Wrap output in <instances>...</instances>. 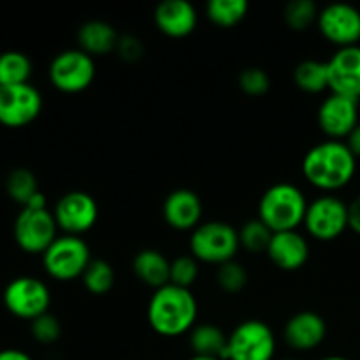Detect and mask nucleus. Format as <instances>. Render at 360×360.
<instances>
[{"label":"nucleus","instance_id":"nucleus-1","mask_svg":"<svg viewBox=\"0 0 360 360\" xmlns=\"http://www.w3.org/2000/svg\"><path fill=\"white\" fill-rule=\"evenodd\" d=\"M357 158L343 141H323L302 158V174L322 192H336L354 179Z\"/></svg>","mask_w":360,"mask_h":360},{"label":"nucleus","instance_id":"nucleus-2","mask_svg":"<svg viewBox=\"0 0 360 360\" xmlns=\"http://www.w3.org/2000/svg\"><path fill=\"white\" fill-rule=\"evenodd\" d=\"M199 304L188 288L169 283L155 290L148 302V323L157 334L176 338L190 333L195 327Z\"/></svg>","mask_w":360,"mask_h":360},{"label":"nucleus","instance_id":"nucleus-3","mask_svg":"<svg viewBox=\"0 0 360 360\" xmlns=\"http://www.w3.org/2000/svg\"><path fill=\"white\" fill-rule=\"evenodd\" d=\"M308 204L302 190L294 183H276L260 197L259 220L273 232L297 231L304 224Z\"/></svg>","mask_w":360,"mask_h":360},{"label":"nucleus","instance_id":"nucleus-4","mask_svg":"<svg viewBox=\"0 0 360 360\" xmlns=\"http://www.w3.org/2000/svg\"><path fill=\"white\" fill-rule=\"evenodd\" d=\"M239 248V232L225 221L200 224L190 236V253L197 262L221 266L234 260Z\"/></svg>","mask_w":360,"mask_h":360},{"label":"nucleus","instance_id":"nucleus-5","mask_svg":"<svg viewBox=\"0 0 360 360\" xmlns=\"http://www.w3.org/2000/svg\"><path fill=\"white\" fill-rule=\"evenodd\" d=\"M90 262V248L81 236H58L53 245L42 253V264H44L46 273L53 280L58 281L83 278Z\"/></svg>","mask_w":360,"mask_h":360},{"label":"nucleus","instance_id":"nucleus-6","mask_svg":"<svg viewBox=\"0 0 360 360\" xmlns=\"http://www.w3.org/2000/svg\"><path fill=\"white\" fill-rule=\"evenodd\" d=\"M276 338L262 320L250 319L229 334L225 360H273Z\"/></svg>","mask_w":360,"mask_h":360},{"label":"nucleus","instance_id":"nucleus-7","mask_svg":"<svg viewBox=\"0 0 360 360\" xmlns=\"http://www.w3.org/2000/svg\"><path fill=\"white\" fill-rule=\"evenodd\" d=\"M302 225L311 238L319 241H334L350 229L348 204L333 193H323L308 204Z\"/></svg>","mask_w":360,"mask_h":360},{"label":"nucleus","instance_id":"nucleus-8","mask_svg":"<svg viewBox=\"0 0 360 360\" xmlns=\"http://www.w3.org/2000/svg\"><path fill=\"white\" fill-rule=\"evenodd\" d=\"M95 60L83 49H65L51 60L49 81L63 94H79L95 79Z\"/></svg>","mask_w":360,"mask_h":360},{"label":"nucleus","instance_id":"nucleus-9","mask_svg":"<svg viewBox=\"0 0 360 360\" xmlns=\"http://www.w3.org/2000/svg\"><path fill=\"white\" fill-rule=\"evenodd\" d=\"M4 304L11 315L32 322L48 313L51 294L39 278L20 276L9 281L4 290Z\"/></svg>","mask_w":360,"mask_h":360},{"label":"nucleus","instance_id":"nucleus-10","mask_svg":"<svg viewBox=\"0 0 360 360\" xmlns=\"http://www.w3.org/2000/svg\"><path fill=\"white\" fill-rule=\"evenodd\" d=\"M55 214L48 207H23L14 220L16 245L27 253H44L58 236Z\"/></svg>","mask_w":360,"mask_h":360},{"label":"nucleus","instance_id":"nucleus-11","mask_svg":"<svg viewBox=\"0 0 360 360\" xmlns=\"http://www.w3.org/2000/svg\"><path fill=\"white\" fill-rule=\"evenodd\" d=\"M42 109L41 91L30 83L0 86V123L20 129L34 122Z\"/></svg>","mask_w":360,"mask_h":360},{"label":"nucleus","instance_id":"nucleus-12","mask_svg":"<svg viewBox=\"0 0 360 360\" xmlns=\"http://www.w3.org/2000/svg\"><path fill=\"white\" fill-rule=\"evenodd\" d=\"M53 214L58 229H62L65 234L81 236L97 224L98 204L90 193L74 190L60 197Z\"/></svg>","mask_w":360,"mask_h":360},{"label":"nucleus","instance_id":"nucleus-13","mask_svg":"<svg viewBox=\"0 0 360 360\" xmlns=\"http://www.w3.org/2000/svg\"><path fill=\"white\" fill-rule=\"evenodd\" d=\"M320 32L338 48L359 46L360 41V11L350 4H329L319 13L316 20Z\"/></svg>","mask_w":360,"mask_h":360},{"label":"nucleus","instance_id":"nucleus-14","mask_svg":"<svg viewBox=\"0 0 360 360\" xmlns=\"http://www.w3.org/2000/svg\"><path fill=\"white\" fill-rule=\"evenodd\" d=\"M319 125L329 139H347L359 125V101L330 94L319 108Z\"/></svg>","mask_w":360,"mask_h":360},{"label":"nucleus","instance_id":"nucleus-15","mask_svg":"<svg viewBox=\"0 0 360 360\" xmlns=\"http://www.w3.org/2000/svg\"><path fill=\"white\" fill-rule=\"evenodd\" d=\"M330 94L343 97L360 98V46L338 48L327 60Z\"/></svg>","mask_w":360,"mask_h":360},{"label":"nucleus","instance_id":"nucleus-16","mask_svg":"<svg viewBox=\"0 0 360 360\" xmlns=\"http://www.w3.org/2000/svg\"><path fill=\"white\" fill-rule=\"evenodd\" d=\"M285 341L297 352H309L319 348L327 336V323L319 313L299 311L288 319L283 330Z\"/></svg>","mask_w":360,"mask_h":360},{"label":"nucleus","instance_id":"nucleus-17","mask_svg":"<svg viewBox=\"0 0 360 360\" xmlns=\"http://www.w3.org/2000/svg\"><path fill=\"white\" fill-rule=\"evenodd\" d=\"M162 213L174 231H195L202 218V202L192 190L178 188L165 197Z\"/></svg>","mask_w":360,"mask_h":360},{"label":"nucleus","instance_id":"nucleus-18","mask_svg":"<svg viewBox=\"0 0 360 360\" xmlns=\"http://www.w3.org/2000/svg\"><path fill=\"white\" fill-rule=\"evenodd\" d=\"M155 23L158 30L172 39L192 34L197 27V11L188 0H164L155 9Z\"/></svg>","mask_w":360,"mask_h":360},{"label":"nucleus","instance_id":"nucleus-19","mask_svg":"<svg viewBox=\"0 0 360 360\" xmlns=\"http://www.w3.org/2000/svg\"><path fill=\"white\" fill-rule=\"evenodd\" d=\"M271 262L281 271H297L308 262L309 245L304 236L297 231L274 232L267 248Z\"/></svg>","mask_w":360,"mask_h":360},{"label":"nucleus","instance_id":"nucleus-20","mask_svg":"<svg viewBox=\"0 0 360 360\" xmlns=\"http://www.w3.org/2000/svg\"><path fill=\"white\" fill-rule=\"evenodd\" d=\"M132 269L144 285L155 290L171 283V260L158 250H141L134 257Z\"/></svg>","mask_w":360,"mask_h":360},{"label":"nucleus","instance_id":"nucleus-21","mask_svg":"<svg viewBox=\"0 0 360 360\" xmlns=\"http://www.w3.org/2000/svg\"><path fill=\"white\" fill-rule=\"evenodd\" d=\"M118 39L115 28L101 20L86 21L77 30L79 49H83L90 56H102L111 53L118 46Z\"/></svg>","mask_w":360,"mask_h":360},{"label":"nucleus","instance_id":"nucleus-22","mask_svg":"<svg viewBox=\"0 0 360 360\" xmlns=\"http://www.w3.org/2000/svg\"><path fill=\"white\" fill-rule=\"evenodd\" d=\"M188 343L193 355L200 357H217L225 360L229 334L213 323H199L188 334Z\"/></svg>","mask_w":360,"mask_h":360},{"label":"nucleus","instance_id":"nucleus-23","mask_svg":"<svg viewBox=\"0 0 360 360\" xmlns=\"http://www.w3.org/2000/svg\"><path fill=\"white\" fill-rule=\"evenodd\" d=\"M294 81L299 90L306 91V94H320L323 90H329L327 62L302 60L294 69Z\"/></svg>","mask_w":360,"mask_h":360},{"label":"nucleus","instance_id":"nucleus-24","mask_svg":"<svg viewBox=\"0 0 360 360\" xmlns=\"http://www.w3.org/2000/svg\"><path fill=\"white\" fill-rule=\"evenodd\" d=\"M32 74V62L25 53H0V86L28 83Z\"/></svg>","mask_w":360,"mask_h":360},{"label":"nucleus","instance_id":"nucleus-25","mask_svg":"<svg viewBox=\"0 0 360 360\" xmlns=\"http://www.w3.org/2000/svg\"><path fill=\"white\" fill-rule=\"evenodd\" d=\"M248 13V2L245 0H211L206 6V14L217 27L231 28L241 23Z\"/></svg>","mask_w":360,"mask_h":360},{"label":"nucleus","instance_id":"nucleus-26","mask_svg":"<svg viewBox=\"0 0 360 360\" xmlns=\"http://www.w3.org/2000/svg\"><path fill=\"white\" fill-rule=\"evenodd\" d=\"M6 190L9 193L11 199L14 202L21 204V206H27L35 195H37L41 190L37 186V179H35L34 172L28 171L25 167H18L13 169L9 172L6 179Z\"/></svg>","mask_w":360,"mask_h":360},{"label":"nucleus","instance_id":"nucleus-27","mask_svg":"<svg viewBox=\"0 0 360 360\" xmlns=\"http://www.w3.org/2000/svg\"><path fill=\"white\" fill-rule=\"evenodd\" d=\"M83 285L90 294L105 295L115 287V269L105 260H91L83 274Z\"/></svg>","mask_w":360,"mask_h":360},{"label":"nucleus","instance_id":"nucleus-28","mask_svg":"<svg viewBox=\"0 0 360 360\" xmlns=\"http://www.w3.org/2000/svg\"><path fill=\"white\" fill-rule=\"evenodd\" d=\"M273 234L274 232L262 220L255 218V220L246 221L241 227V231H239V243L248 252L262 253L267 252V248H269Z\"/></svg>","mask_w":360,"mask_h":360},{"label":"nucleus","instance_id":"nucleus-29","mask_svg":"<svg viewBox=\"0 0 360 360\" xmlns=\"http://www.w3.org/2000/svg\"><path fill=\"white\" fill-rule=\"evenodd\" d=\"M285 23L295 32H302L319 20V9L311 0H292L285 7Z\"/></svg>","mask_w":360,"mask_h":360},{"label":"nucleus","instance_id":"nucleus-30","mask_svg":"<svg viewBox=\"0 0 360 360\" xmlns=\"http://www.w3.org/2000/svg\"><path fill=\"white\" fill-rule=\"evenodd\" d=\"M217 283L227 294H238L248 283V273L245 267L236 260L225 262L217 269Z\"/></svg>","mask_w":360,"mask_h":360},{"label":"nucleus","instance_id":"nucleus-31","mask_svg":"<svg viewBox=\"0 0 360 360\" xmlns=\"http://www.w3.org/2000/svg\"><path fill=\"white\" fill-rule=\"evenodd\" d=\"M199 278V262L192 255L178 257L171 262V283L176 287L188 288Z\"/></svg>","mask_w":360,"mask_h":360},{"label":"nucleus","instance_id":"nucleus-32","mask_svg":"<svg viewBox=\"0 0 360 360\" xmlns=\"http://www.w3.org/2000/svg\"><path fill=\"white\" fill-rule=\"evenodd\" d=\"M239 88L245 91L246 95L252 97H260V95L267 94L271 86V79L267 72L260 67H248L239 74Z\"/></svg>","mask_w":360,"mask_h":360},{"label":"nucleus","instance_id":"nucleus-33","mask_svg":"<svg viewBox=\"0 0 360 360\" xmlns=\"http://www.w3.org/2000/svg\"><path fill=\"white\" fill-rule=\"evenodd\" d=\"M32 336L35 341H39L41 345H53L60 340V334H62V327L56 316H53L51 313H46V315L39 316V319L32 320Z\"/></svg>","mask_w":360,"mask_h":360},{"label":"nucleus","instance_id":"nucleus-34","mask_svg":"<svg viewBox=\"0 0 360 360\" xmlns=\"http://www.w3.org/2000/svg\"><path fill=\"white\" fill-rule=\"evenodd\" d=\"M116 51L122 56L125 62H137L141 56L144 55V48L141 44V41L134 35H125V37L118 39V46H116Z\"/></svg>","mask_w":360,"mask_h":360},{"label":"nucleus","instance_id":"nucleus-35","mask_svg":"<svg viewBox=\"0 0 360 360\" xmlns=\"http://www.w3.org/2000/svg\"><path fill=\"white\" fill-rule=\"evenodd\" d=\"M348 218H350V229L360 236V193L348 204Z\"/></svg>","mask_w":360,"mask_h":360},{"label":"nucleus","instance_id":"nucleus-36","mask_svg":"<svg viewBox=\"0 0 360 360\" xmlns=\"http://www.w3.org/2000/svg\"><path fill=\"white\" fill-rule=\"evenodd\" d=\"M345 143H347V146L350 148L352 153L355 155V158H360V122L359 125L352 130V134L347 137Z\"/></svg>","mask_w":360,"mask_h":360},{"label":"nucleus","instance_id":"nucleus-37","mask_svg":"<svg viewBox=\"0 0 360 360\" xmlns=\"http://www.w3.org/2000/svg\"><path fill=\"white\" fill-rule=\"evenodd\" d=\"M0 360H32L30 355L18 348H6L0 350Z\"/></svg>","mask_w":360,"mask_h":360},{"label":"nucleus","instance_id":"nucleus-38","mask_svg":"<svg viewBox=\"0 0 360 360\" xmlns=\"http://www.w3.org/2000/svg\"><path fill=\"white\" fill-rule=\"evenodd\" d=\"M320 360H350V359L340 357V355H330V357H323V359H320Z\"/></svg>","mask_w":360,"mask_h":360},{"label":"nucleus","instance_id":"nucleus-39","mask_svg":"<svg viewBox=\"0 0 360 360\" xmlns=\"http://www.w3.org/2000/svg\"><path fill=\"white\" fill-rule=\"evenodd\" d=\"M190 360H221V359H217V357H200V355H193Z\"/></svg>","mask_w":360,"mask_h":360},{"label":"nucleus","instance_id":"nucleus-40","mask_svg":"<svg viewBox=\"0 0 360 360\" xmlns=\"http://www.w3.org/2000/svg\"><path fill=\"white\" fill-rule=\"evenodd\" d=\"M281 360H295V359H281Z\"/></svg>","mask_w":360,"mask_h":360}]
</instances>
